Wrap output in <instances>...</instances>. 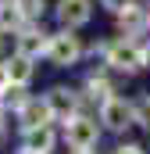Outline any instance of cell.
Instances as JSON below:
<instances>
[{"label":"cell","mask_w":150,"mask_h":154,"mask_svg":"<svg viewBox=\"0 0 150 154\" xmlns=\"http://www.w3.org/2000/svg\"><path fill=\"white\" fill-rule=\"evenodd\" d=\"M107 65L118 68V72H140L143 65H147V54L136 47V43H129V39H118V43H107Z\"/></svg>","instance_id":"cell-1"},{"label":"cell","mask_w":150,"mask_h":154,"mask_svg":"<svg viewBox=\"0 0 150 154\" xmlns=\"http://www.w3.org/2000/svg\"><path fill=\"white\" fill-rule=\"evenodd\" d=\"M100 129H97V118H86V115H72L64 122V140L72 143L75 151H89L97 143Z\"/></svg>","instance_id":"cell-2"},{"label":"cell","mask_w":150,"mask_h":154,"mask_svg":"<svg viewBox=\"0 0 150 154\" xmlns=\"http://www.w3.org/2000/svg\"><path fill=\"white\" fill-rule=\"evenodd\" d=\"M100 122L114 129V133H122V129H129L132 122H136V104H129V100H122V97H107L104 104H100Z\"/></svg>","instance_id":"cell-3"},{"label":"cell","mask_w":150,"mask_h":154,"mask_svg":"<svg viewBox=\"0 0 150 154\" xmlns=\"http://www.w3.org/2000/svg\"><path fill=\"white\" fill-rule=\"evenodd\" d=\"M79 54H82V47H79V36H72V29H64V32L50 36V50H46V57H50L57 68L75 65V61H79Z\"/></svg>","instance_id":"cell-4"},{"label":"cell","mask_w":150,"mask_h":154,"mask_svg":"<svg viewBox=\"0 0 150 154\" xmlns=\"http://www.w3.org/2000/svg\"><path fill=\"white\" fill-rule=\"evenodd\" d=\"M57 18L64 29H79L89 22V0H57Z\"/></svg>","instance_id":"cell-5"},{"label":"cell","mask_w":150,"mask_h":154,"mask_svg":"<svg viewBox=\"0 0 150 154\" xmlns=\"http://www.w3.org/2000/svg\"><path fill=\"white\" fill-rule=\"evenodd\" d=\"M18 118H22V129H32V125H46L54 111H50V104H46V97L36 100V97H29L22 108H18Z\"/></svg>","instance_id":"cell-6"},{"label":"cell","mask_w":150,"mask_h":154,"mask_svg":"<svg viewBox=\"0 0 150 154\" xmlns=\"http://www.w3.org/2000/svg\"><path fill=\"white\" fill-rule=\"evenodd\" d=\"M46 104H50V111H54V118H68L75 115V108H79V97H75L72 90H64V86H54L50 93H46Z\"/></svg>","instance_id":"cell-7"},{"label":"cell","mask_w":150,"mask_h":154,"mask_svg":"<svg viewBox=\"0 0 150 154\" xmlns=\"http://www.w3.org/2000/svg\"><path fill=\"white\" fill-rule=\"evenodd\" d=\"M50 50V36L43 32V29H25L22 36H18V54H25V57H43Z\"/></svg>","instance_id":"cell-8"},{"label":"cell","mask_w":150,"mask_h":154,"mask_svg":"<svg viewBox=\"0 0 150 154\" xmlns=\"http://www.w3.org/2000/svg\"><path fill=\"white\" fill-rule=\"evenodd\" d=\"M25 22V11L18 0H0V32H11V29H22Z\"/></svg>","instance_id":"cell-9"},{"label":"cell","mask_w":150,"mask_h":154,"mask_svg":"<svg viewBox=\"0 0 150 154\" xmlns=\"http://www.w3.org/2000/svg\"><path fill=\"white\" fill-rule=\"evenodd\" d=\"M25 147L50 154L54 151V129H50V125H32V129H25Z\"/></svg>","instance_id":"cell-10"},{"label":"cell","mask_w":150,"mask_h":154,"mask_svg":"<svg viewBox=\"0 0 150 154\" xmlns=\"http://www.w3.org/2000/svg\"><path fill=\"white\" fill-rule=\"evenodd\" d=\"M7 65V75L11 82H22V86H29V79H32V57H25V54H14L11 61H4Z\"/></svg>","instance_id":"cell-11"},{"label":"cell","mask_w":150,"mask_h":154,"mask_svg":"<svg viewBox=\"0 0 150 154\" xmlns=\"http://www.w3.org/2000/svg\"><path fill=\"white\" fill-rule=\"evenodd\" d=\"M118 18H122V32L129 36V32H136V29H143V11L140 7H125V11H118Z\"/></svg>","instance_id":"cell-12"},{"label":"cell","mask_w":150,"mask_h":154,"mask_svg":"<svg viewBox=\"0 0 150 154\" xmlns=\"http://www.w3.org/2000/svg\"><path fill=\"white\" fill-rule=\"evenodd\" d=\"M86 90H89V97H97L100 104L111 97V82H107L104 75H89V79H86Z\"/></svg>","instance_id":"cell-13"},{"label":"cell","mask_w":150,"mask_h":154,"mask_svg":"<svg viewBox=\"0 0 150 154\" xmlns=\"http://www.w3.org/2000/svg\"><path fill=\"white\" fill-rule=\"evenodd\" d=\"M136 122H143V125H150V97H143V100L136 104Z\"/></svg>","instance_id":"cell-14"},{"label":"cell","mask_w":150,"mask_h":154,"mask_svg":"<svg viewBox=\"0 0 150 154\" xmlns=\"http://www.w3.org/2000/svg\"><path fill=\"white\" fill-rule=\"evenodd\" d=\"M100 4H104V7H107V11H114V14H118V11H125V7H129V0H100Z\"/></svg>","instance_id":"cell-15"},{"label":"cell","mask_w":150,"mask_h":154,"mask_svg":"<svg viewBox=\"0 0 150 154\" xmlns=\"http://www.w3.org/2000/svg\"><path fill=\"white\" fill-rule=\"evenodd\" d=\"M111 154H143V151H140L136 143H122V147H114Z\"/></svg>","instance_id":"cell-16"},{"label":"cell","mask_w":150,"mask_h":154,"mask_svg":"<svg viewBox=\"0 0 150 154\" xmlns=\"http://www.w3.org/2000/svg\"><path fill=\"white\" fill-rule=\"evenodd\" d=\"M11 86V75H7V65H0V93Z\"/></svg>","instance_id":"cell-17"},{"label":"cell","mask_w":150,"mask_h":154,"mask_svg":"<svg viewBox=\"0 0 150 154\" xmlns=\"http://www.w3.org/2000/svg\"><path fill=\"white\" fill-rule=\"evenodd\" d=\"M0 136H4V108H0Z\"/></svg>","instance_id":"cell-18"},{"label":"cell","mask_w":150,"mask_h":154,"mask_svg":"<svg viewBox=\"0 0 150 154\" xmlns=\"http://www.w3.org/2000/svg\"><path fill=\"white\" fill-rule=\"evenodd\" d=\"M22 154H43V151H32V147H25V151H22Z\"/></svg>","instance_id":"cell-19"},{"label":"cell","mask_w":150,"mask_h":154,"mask_svg":"<svg viewBox=\"0 0 150 154\" xmlns=\"http://www.w3.org/2000/svg\"><path fill=\"white\" fill-rule=\"evenodd\" d=\"M75 154H89V151H75Z\"/></svg>","instance_id":"cell-20"}]
</instances>
